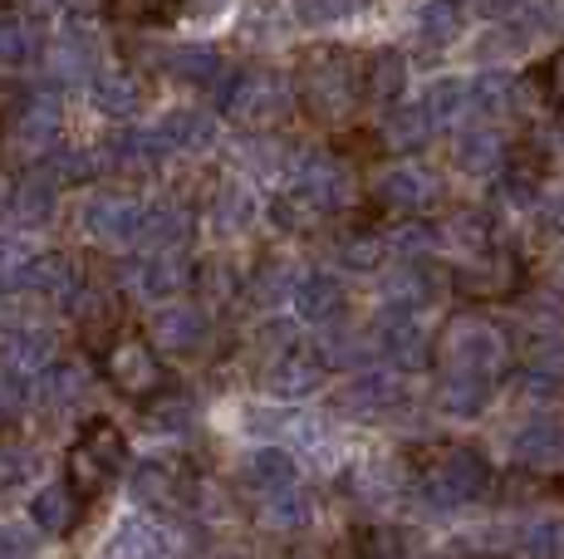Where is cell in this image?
I'll use <instances>...</instances> for the list:
<instances>
[{
    "instance_id": "1",
    "label": "cell",
    "mask_w": 564,
    "mask_h": 559,
    "mask_svg": "<svg viewBox=\"0 0 564 559\" xmlns=\"http://www.w3.org/2000/svg\"><path fill=\"white\" fill-rule=\"evenodd\" d=\"M295 94L319 123H344L364 99V64L349 50H310L295 69Z\"/></svg>"
},
{
    "instance_id": "42",
    "label": "cell",
    "mask_w": 564,
    "mask_h": 559,
    "mask_svg": "<svg viewBox=\"0 0 564 559\" xmlns=\"http://www.w3.org/2000/svg\"><path fill=\"white\" fill-rule=\"evenodd\" d=\"M452 6H457V0H452Z\"/></svg>"
},
{
    "instance_id": "25",
    "label": "cell",
    "mask_w": 564,
    "mask_h": 559,
    "mask_svg": "<svg viewBox=\"0 0 564 559\" xmlns=\"http://www.w3.org/2000/svg\"><path fill=\"white\" fill-rule=\"evenodd\" d=\"M158 339L167 343V349H177V353L197 349V343L206 339V315H202V309H192V305L167 309V315L158 319Z\"/></svg>"
},
{
    "instance_id": "34",
    "label": "cell",
    "mask_w": 564,
    "mask_h": 559,
    "mask_svg": "<svg viewBox=\"0 0 564 559\" xmlns=\"http://www.w3.org/2000/svg\"><path fill=\"white\" fill-rule=\"evenodd\" d=\"M138 496H143L148 505H177V486H172V471L162 467H143L138 471Z\"/></svg>"
},
{
    "instance_id": "31",
    "label": "cell",
    "mask_w": 564,
    "mask_h": 559,
    "mask_svg": "<svg viewBox=\"0 0 564 559\" xmlns=\"http://www.w3.org/2000/svg\"><path fill=\"white\" fill-rule=\"evenodd\" d=\"M167 69H172V74H182V79H192V84H212L216 74H221V59H216V50L192 45V50H172Z\"/></svg>"
},
{
    "instance_id": "38",
    "label": "cell",
    "mask_w": 564,
    "mask_h": 559,
    "mask_svg": "<svg viewBox=\"0 0 564 559\" xmlns=\"http://www.w3.org/2000/svg\"><path fill=\"white\" fill-rule=\"evenodd\" d=\"M535 211H540V226H550V231L564 235V191H555V197H540Z\"/></svg>"
},
{
    "instance_id": "6",
    "label": "cell",
    "mask_w": 564,
    "mask_h": 559,
    "mask_svg": "<svg viewBox=\"0 0 564 559\" xmlns=\"http://www.w3.org/2000/svg\"><path fill=\"white\" fill-rule=\"evenodd\" d=\"M373 353L398 373H412L432 359V335L422 325L417 309H403V305H388V315L373 325Z\"/></svg>"
},
{
    "instance_id": "24",
    "label": "cell",
    "mask_w": 564,
    "mask_h": 559,
    "mask_svg": "<svg viewBox=\"0 0 564 559\" xmlns=\"http://www.w3.org/2000/svg\"><path fill=\"white\" fill-rule=\"evenodd\" d=\"M427 113L437 118V128H457L466 113H476L471 109V79H457V74H447V79H437V84H427Z\"/></svg>"
},
{
    "instance_id": "4",
    "label": "cell",
    "mask_w": 564,
    "mask_h": 559,
    "mask_svg": "<svg viewBox=\"0 0 564 559\" xmlns=\"http://www.w3.org/2000/svg\"><path fill=\"white\" fill-rule=\"evenodd\" d=\"M123 461H128L123 432H118L108 417H99V423H89L79 437H74L69 461H64V481H69V486L79 491L84 501H94L108 486V481L123 471Z\"/></svg>"
},
{
    "instance_id": "19",
    "label": "cell",
    "mask_w": 564,
    "mask_h": 559,
    "mask_svg": "<svg viewBox=\"0 0 564 559\" xmlns=\"http://www.w3.org/2000/svg\"><path fill=\"white\" fill-rule=\"evenodd\" d=\"M403 94H408V59L398 50H373L364 59V99L393 109Z\"/></svg>"
},
{
    "instance_id": "36",
    "label": "cell",
    "mask_w": 564,
    "mask_h": 559,
    "mask_svg": "<svg viewBox=\"0 0 564 559\" xmlns=\"http://www.w3.org/2000/svg\"><path fill=\"white\" fill-rule=\"evenodd\" d=\"M113 10H123V15H133V20H153V15H167L177 0H108Z\"/></svg>"
},
{
    "instance_id": "40",
    "label": "cell",
    "mask_w": 564,
    "mask_h": 559,
    "mask_svg": "<svg viewBox=\"0 0 564 559\" xmlns=\"http://www.w3.org/2000/svg\"><path fill=\"white\" fill-rule=\"evenodd\" d=\"M555 289H560V295H564V261H560V271H555Z\"/></svg>"
},
{
    "instance_id": "23",
    "label": "cell",
    "mask_w": 564,
    "mask_h": 559,
    "mask_svg": "<svg viewBox=\"0 0 564 559\" xmlns=\"http://www.w3.org/2000/svg\"><path fill=\"white\" fill-rule=\"evenodd\" d=\"M79 505H84V496L69 486V481H54V486H45L35 496V505H30V520H35L40 530H74Z\"/></svg>"
},
{
    "instance_id": "41",
    "label": "cell",
    "mask_w": 564,
    "mask_h": 559,
    "mask_svg": "<svg viewBox=\"0 0 564 559\" xmlns=\"http://www.w3.org/2000/svg\"><path fill=\"white\" fill-rule=\"evenodd\" d=\"M560 147H564V128H560Z\"/></svg>"
},
{
    "instance_id": "21",
    "label": "cell",
    "mask_w": 564,
    "mask_h": 559,
    "mask_svg": "<svg viewBox=\"0 0 564 559\" xmlns=\"http://www.w3.org/2000/svg\"><path fill=\"white\" fill-rule=\"evenodd\" d=\"M432 138H437V118L427 113V103H412V109H398L393 103V113H388V123H383V147H393V153H417Z\"/></svg>"
},
{
    "instance_id": "9",
    "label": "cell",
    "mask_w": 564,
    "mask_h": 559,
    "mask_svg": "<svg viewBox=\"0 0 564 559\" xmlns=\"http://www.w3.org/2000/svg\"><path fill=\"white\" fill-rule=\"evenodd\" d=\"M104 373L128 397H153L158 388H167V369H162V359L148 339H118L104 359Z\"/></svg>"
},
{
    "instance_id": "5",
    "label": "cell",
    "mask_w": 564,
    "mask_h": 559,
    "mask_svg": "<svg viewBox=\"0 0 564 559\" xmlns=\"http://www.w3.org/2000/svg\"><path fill=\"white\" fill-rule=\"evenodd\" d=\"M520 285H525V265L506 245H486L452 271V289L466 299H481V305H501V299L520 295Z\"/></svg>"
},
{
    "instance_id": "37",
    "label": "cell",
    "mask_w": 564,
    "mask_h": 559,
    "mask_svg": "<svg viewBox=\"0 0 564 559\" xmlns=\"http://www.w3.org/2000/svg\"><path fill=\"white\" fill-rule=\"evenodd\" d=\"M471 6H476V15L481 20H516L530 0H471Z\"/></svg>"
},
{
    "instance_id": "39",
    "label": "cell",
    "mask_w": 564,
    "mask_h": 559,
    "mask_svg": "<svg viewBox=\"0 0 564 559\" xmlns=\"http://www.w3.org/2000/svg\"><path fill=\"white\" fill-rule=\"evenodd\" d=\"M20 550H30L25 535H0V555H20Z\"/></svg>"
},
{
    "instance_id": "2",
    "label": "cell",
    "mask_w": 564,
    "mask_h": 559,
    "mask_svg": "<svg viewBox=\"0 0 564 559\" xmlns=\"http://www.w3.org/2000/svg\"><path fill=\"white\" fill-rule=\"evenodd\" d=\"M491 461L476 447L447 442L437 447L427 461L417 467V496L432 505V511H462V505H476L491 496Z\"/></svg>"
},
{
    "instance_id": "14",
    "label": "cell",
    "mask_w": 564,
    "mask_h": 559,
    "mask_svg": "<svg viewBox=\"0 0 564 559\" xmlns=\"http://www.w3.org/2000/svg\"><path fill=\"white\" fill-rule=\"evenodd\" d=\"M256 511L270 530H300V525H310V496L300 486V476L256 486Z\"/></svg>"
},
{
    "instance_id": "18",
    "label": "cell",
    "mask_w": 564,
    "mask_h": 559,
    "mask_svg": "<svg viewBox=\"0 0 564 559\" xmlns=\"http://www.w3.org/2000/svg\"><path fill=\"white\" fill-rule=\"evenodd\" d=\"M496 397V379H476V373H442L437 379V407L447 417H481Z\"/></svg>"
},
{
    "instance_id": "26",
    "label": "cell",
    "mask_w": 564,
    "mask_h": 559,
    "mask_svg": "<svg viewBox=\"0 0 564 559\" xmlns=\"http://www.w3.org/2000/svg\"><path fill=\"white\" fill-rule=\"evenodd\" d=\"M45 359H50V339H40V335H30V329H10L6 343H0V369L6 373H35V369H45Z\"/></svg>"
},
{
    "instance_id": "17",
    "label": "cell",
    "mask_w": 564,
    "mask_h": 559,
    "mask_svg": "<svg viewBox=\"0 0 564 559\" xmlns=\"http://www.w3.org/2000/svg\"><path fill=\"white\" fill-rule=\"evenodd\" d=\"M133 285L138 295L148 299H172L182 285H187V265L177 261V245H158V251H143L133 265Z\"/></svg>"
},
{
    "instance_id": "35",
    "label": "cell",
    "mask_w": 564,
    "mask_h": 559,
    "mask_svg": "<svg viewBox=\"0 0 564 559\" xmlns=\"http://www.w3.org/2000/svg\"><path fill=\"white\" fill-rule=\"evenodd\" d=\"M295 15L305 25H334V20L354 15V0H295Z\"/></svg>"
},
{
    "instance_id": "30",
    "label": "cell",
    "mask_w": 564,
    "mask_h": 559,
    "mask_svg": "<svg viewBox=\"0 0 564 559\" xmlns=\"http://www.w3.org/2000/svg\"><path fill=\"white\" fill-rule=\"evenodd\" d=\"M383 255H388V235H378V231L344 235V245H339V261L349 265V271H378Z\"/></svg>"
},
{
    "instance_id": "27",
    "label": "cell",
    "mask_w": 564,
    "mask_h": 559,
    "mask_svg": "<svg viewBox=\"0 0 564 559\" xmlns=\"http://www.w3.org/2000/svg\"><path fill=\"white\" fill-rule=\"evenodd\" d=\"M516 550L520 555H564V520L560 515H535V520L516 525Z\"/></svg>"
},
{
    "instance_id": "8",
    "label": "cell",
    "mask_w": 564,
    "mask_h": 559,
    "mask_svg": "<svg viewBox=\"0 0 564 559\" xmlns=\"http://www.w3.org/2000/svg\"><path fill=\"white\" fill-rule=\"evenodd\" d=\"M226 113L241 128H270L290 113V84L270 69L241 74V79L226 89Z\"/></svg>"
},
{
    "instance_id": "7",
    "label": "cell",
    "mask_w": 564,
    "mask_h": 559,
    "mask_svg": "<svg viewBox=\"0 0 564 559\" xmlns=\"http://www.w3.org/2000/svg\"><path fill=\"white\" fill-rule=\"evenodd\" d=\"M373 201L383 211H393V217H422V211H432L442 201V177L432 167H417V163H398L388 172H378L373 182Z\"/></svg>"
},
{
    "instance_id": "3",
    "label": "cell",
    "mask_w": 564,
    "mask_h": 559,
    "mask_svg": "<svg viewBox=\"0 0 564 559\" xmlns=\"http://www.w3.org/2000/svg\"><path fill=\"white\" fill-rule=\"evenodd\" d=\"M432 363L442 373H476V379H501L511 363V339L486 315H452L442 335L432 339Z\"/></svg>"
},
{
    "instance_id": "20",
    "label": "cell",
    "mask_w": 564,
    "mask_h": 559,
    "mask_svg": "<svg viewBox=\"0 0 564 559\" xmlns=\"http://www.w3.org/2000/svg\"><path fill=\"white\" fill-rule=\"evenodd\" d=\"M295 309L305 325H334L344 309V285L334 275L314 271L305 280H295Z\"/></svg>"
},
{
    "instance_id": "29",
    "label": "cell",
    "mask_w": 564,
    "mask_h": 559,
    "mask_svg": "<svg viewBox=\"0 0 564 559\" xmlns=\"http://www.w3.org/2000/svg\"><path fill=\"white\" fill-rule=\"evenodd\" d=\"M158 138L167 143V153L172 147H202V143H212V118L206 113H172L167 123L158 128Z\"/></svg>"
},
{
    "instance_id": "16",
    "label": "cell",
    "mask_w": 564,
    "mask_h": 559,
    "mask_svg": "<svg viewBox=\"0 0 564 559\" xmlns=\"http://www.w3.org/2000/svg\"><path fill=\"white\" fill-rule=\"evenodd\" d=\"M506 157H511V147H506V138L496 128H466L457 138V167L466 177H481V182L501 177Z\"/></svg>"
},
{
    "instance_id": "11",
    "label": "cell",
    "mask_w": 564,
    "mask_h": 559,
    "mask_svg": "<svg viewBox=\"0 0 564 559\" xmlns=\"http://www.w3.org/2000/svg\"><path fill=\"white\" fill-rule=\"evenodd\" d=\"M511 461L525 471H535V476H545V471H555L564 461V423L555 413H535L525 417V423L511 432Z\"/></svg>"
},
{
    "instance_id": "10",
    "label": "cell",
    "mask_w": 564,
    "mask_h": 559,
    "mask_svg": "<svg viewBox=\"0 0 564 559\" xmlns=\"http://www.w3.org/2000/svg\"><path fill=\"white\" fill-rule=\"evenodd\" d=\"M408 403V388L398 379V369H364L344 383L339 393V413L344 417H359V423H378V417L398 413Z\"/></svg>"
},
{
    "instance_id": "15",
    "label": "cell",
    "mask_w": 564,
    "mask_h": 559,
    "mask_svg": "<svg viewBox=\"0 0 564 559\" xmlns=\"http://www.w3.org/2000/svg\"><path fill=\"white\" fill-rule=\"evenodd\" d=\"M143 217H148V207H138V201L99 197L84 221H89V231L99 235V241H108V245H138V235H143Z\"/></svg>"
},
{
    "instance_id": "13",
    "label": "cell",
    "mask_w": 564,
    "mask_h": 559,
    "mask_svg": "<svg viewBox=\"0 0 564 559\" xmlns=\"http://www.w3.org/2000/svg\"><path fill=\"white\" fill-rule=\"evenodd\" d=\"M442 285H452V275H442L437 265L427 261V255H408L403 265H393L383 280V295L388 305H403V309H427L442 299Z\"/></svg>"
},
{
    "instance_id": "12",
    "label": "cell",
    "mask_w": 564,
    "mask_h": 559,
    "mask_svg": "<svg viewBox=\"0 0 564 559\" xmlns=\"http://www.w3.org/2000/svg\"><path fill=\"white\" fill-rule=\"evenodd\" d=\"M324 379H329V359H324L319 349H310V343L280 349L275 363H270V373H265V383L275 397H310Z\"/></svg>"
},
{
    "instance_id": "33",
    "label": "cell",
    "mask_w": 564,
    "mask_h": 559,
    "mask_svg": "<svg viewBox=\"0 0 564 559\" xmlns=\"http://www.w3.org/2000/svg\"><path fill=\"white\" fill-rule=\"evenodd\" d=\"M94 103H99L104 113H113V118L138 113V94H133V84H123V79H99L94 84Z\"/></svg>"
},
{
    "instance_id": "32",
    "label": "cell",
    "mask_w": 564,
    "mask_h": 559,
    "mask_svg": "<svg viewBox=\"0 0 564 559\" xmlns=\"http://www.w3.org/2000/svg\"><path fill=\"white\" fill-rule=\"evenodd\" d=\"M35 55V30L20 15H0V59H30Z\"/></svg>"
},
{
    "instance_id": "28",
    "label": "cell",
    "mask_w": 564,
    "mask_h": 559,
    "mask_svg": "<svg viewBox=\"0 0 564 559\" xmlns=\"http://www.w3.org/2000/svg\"><path fill=\"white\" fill-rule=\"evenodd\" d=\"M417 35L422 45H452L462 35V15L452 10V0H432L417 10Z\"/></svg>"
},
{
    "instance_id": "22",
    "label": "cell",
    "mask_w": 564,
    "mask_h": 559,
    "mask_svg": "<svg viewBox=\"0 0 564 559\" xmlns=\"http://www.w3.org/2000/svg\"><path fill=\"white\" fill-rule=\"evenodd\" d=\"M437 245L442 251H457V255H476L486 245H496V221L486 211H457L452 221L437 226Z\"/></svg>"
}]
</instances>
